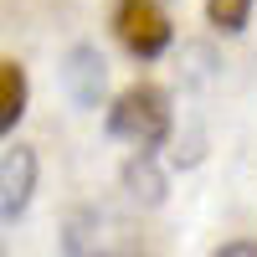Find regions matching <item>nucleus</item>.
I'll return each instance as SVG.
<instances>
[{
    "instance_id": "1",
    "label": "nucleus",
    "mask_w": 257,
    "mask_h": 257,
    "mask_svg": "<svg viewBox=\"0 0 257 257\" xmlns=\"http://www.w3.org/2000/svg\"><path fill=\"white\" fill-rule=\"evenodd\" d=\"M62 257H144V231L108 206H77L62 221Z\"/></svg>"
},
{
    "instance_id": "2",
    "label": "nucleus",
    "mask_w": 257,
    "mask_h": 257,
    "mask_svg": "<svg viewBox=\"0 0 257 257\" xmlns=\"http://www.w3.org/2000/svg\"><path fill=\"white\" fill-rule=\"evenodd\" d=\"M108 134L123 139V144H134V149L165 144V134H170V98L160 88H149V82L118 93L113 108H108Z\"/></svg>"
},
{
    "instance_id": "3",
    "label": "nucleus",
    "mask_w": 257,
    "mask_h": 257,
    "mask_svg": "<svg viewBox=\"0 0 257 257\" xmlns=\"http://www.w3.org/2000/svg\"><path fill=\"white\" fill-rule=\"evenodd\" d=\"M113 31L134 57H160L170 47V16L160 11V0H118L113 6Z\"/></svg>"
},
{
    "instance_id": "4",
    "label": "nucleus",
    "mask_w": 257,
    "mask_h": 257,
    "mask_svg": "<svg viewBox=\"0 0 257 257\" xmlns=\"http://www.w3.org/2000/svg\"><path fill=\"white\" fill-rule=\"evenodd\" d=\"M62 93L82 113H93L103 103V93H108V62H103L98 47H88V41L67 47V57H62Z\"/></svg>"
},
{
    "instance_id": "5",
    "label": "nucleus",
    "mask_w": 257,
    "mask_h": 257,
    "mask_svg": "<svg viewBox=\"0 0 257 257\" xmlns=\"http://www.w3.org/2000/svg\"><path fill=\"white\" fill-rule=\"evenodd\" d=\"M31 190H36V155L26 144H11L0 155V221L16 226L21 211L31 206Z\"/></svg>"
},
{
    "instance_id": "6",
    "label": "nucleus",
    "mask_w": 257,
    "mask_h": 257,
    "mask_svg": "<svg viewBox=\"0 0 257 257\" xmlns=\"http://www.w3.org/2000/svg\"><path fill=\"white\" fill-rule=\"evenodd\" d=\"M26 98H31V82H26V67L21 62H0V128L21 123V113H26Z\"/></svg>"
},
{
    "instance_id": "7",
    "label": "nucleus",
    "mask_w": 257,
    "mask_h": 257,
    "mask_svg": "<svg viewBox=\"0 0 257 257\" xmlns=\"http://www.w3.org/2000/svg\"><path fill=\"white\" fill-rule=\"evenodd\" d=\"M123 190H128L139 206H160V201H165V175L155 170L149 149H139V155L123 165Z\"/></svg>"
},
{
    "instance_id": "8",
    "label": "nucleus",
    "mask_w": 257,
    "mask_h": 257,
    "mask_svg": "<svg viewBox=\"0 0 257 257\" xmlns=\"http://www.w3.org/2000/svg\"><path fill=\"white\" fill-rule=\"evenodd\" d=\"M252 6H257V0H206V16H211L216 31H242Z\"/></svg>"
},
{
    "instance_id": "9",
    "label": "nucleus",
    "mask_w": 257,
    "mask_h": 257,
    "mask_svg": "<svg viewBox=\"0 0 257 257\" xmlns=\"http://www.w3.org/2000/svg\"><path fill=\"white\" fill-rule=\"evenodd\" d=\"M211 257H257V242H226L221 252H211Z\"/></svg>"
}]
</instances>
